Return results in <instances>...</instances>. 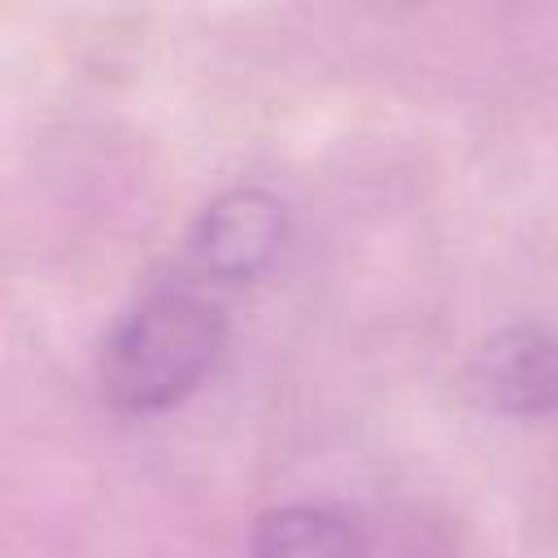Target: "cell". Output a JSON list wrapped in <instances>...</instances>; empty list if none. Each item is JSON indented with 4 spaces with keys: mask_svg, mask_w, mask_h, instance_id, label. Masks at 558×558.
<instances>
[{
    "mask_svg": "<svg viewBox=\"0 0 558 558\" xmlns=\"http://www.w3.org/2000/svg\"><path fill=\"white\" fill-rule=\"evenodd\" d=\"M227 344L222 310L192 288H157L135 301L100 344L96 379L113 410L161 414L192 397Z\"/></svg>",
    "mask_w": 558,
    "mask_h": 558,
    "instance_id": "6da1fadb",
    "label": "cell"
},
{
    "mask_svg": "<svg viewBox=\"0 0 558 558\" xmlns=\"http://www.w3.org/2000/svg\"><path fill=\"white\" fill-rule=\"evenodd\" d=\"M288 240V205L266 187H231L214 196L187 231V262L218 283H248L279 257Z\"/></svg>",
    "mask_w": 558,
    "mask_h": 558,
    "instance_id": "7a4b0ae2",
    "label": "cell"
},
{
    "mask_svg": "<svg viewBox=\"0 0 558 558\" xmlns=\"http://www.w3.org/2000/svg\"><path fill=\"white\" fill-rule=\"evenodd\" d=\"M484 401L514 418L558 410V331L541 323H506L475 353Z\"/></svg>",
    "mask_w": 558,
    "mask_h": 558,
    "instance_id": "3957f363",
    "label": "cell"
},
{
    "mask_svg": "<svg viewBox=\"0 0 558 558\" xmlns=\"http://www.w3.org/2000/svg\"><path fill=\"white\" fill-rule=\"evenodd\" d=\"M253 558H366L362 527L318 501H288L253 523Z\"/></svg>",
    "mask_w": 558,
    "mask_h": 558,
    "instance_id": "277c9868",
    "label": "cell"
}]
</instances>
